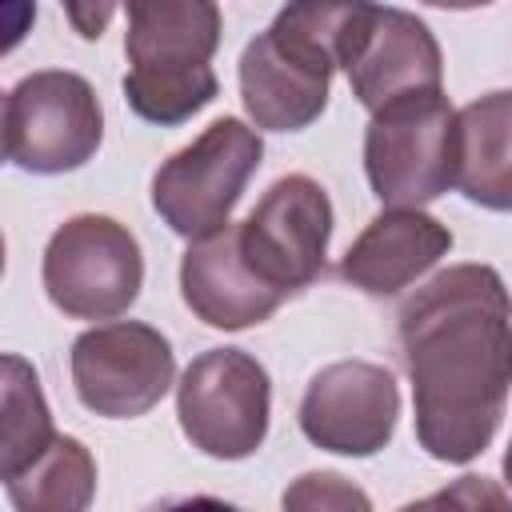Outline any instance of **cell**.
Wrapping results in <instances>:
<instances>
[{"instance_id": "obj_1", "label": "cell", "mask_w": 512, "mask_h": 512, "mask_svg": "<svg viewBox=\"0 0 512 512\" xmlns=\"http://www.w3.org/2000/svg\"><path fill=\"white\" fill-rule=\"evenodd\" d=\"M412 384L416 444L440 464H472L512 396V296L492 264H452L396 316Z\"/></svg>"}, {"instance_id": "obj_2", "label": "cell", "mask_w": 512, "mask_h": 512, "mask_svg": "<svg viewBox=\"0 0 512 512\" xmlns=\"http://www.w3.org/2000/svg\"><path fill=\"white\" fill-rule=\"evenodd\" d=\"M124 100L128 108L160 128H176L204 112L220 96L212 56L220 48V4L216 0H124Z\"/></svg>"}, {"instance_id": "obj_3", "label": "cell", "mask_w": 512, "mask_h": 512, "mask_svg": "<svg viewBox=\"0 0 512 512\" xmlns=\"http://www.w3.org/2000/svg\"><path fill=\"white\" fill-rule=\"evenodd\" d=\"M364 176L380 204L408 208H424L456 188V108L444 88H420L372 112Z\"/></svg>"}, {"instance_id": "obj_4", "label": "cell", "mask_w": 512, "mask_h": 512, "mask_svg": "<svg viewBox=\"0 0 512 512\" xmlns=\"http://www.w3.org/2000/svg\"><path fill=\"white\" fill-rule=\"evenodd\" d=\"M260 160V128L240 116H220L156 168L152 208L184 240L212 236L232 220V208L240 204Z\"/></svg>"}, {"instance_id": "obj_5", "label": "cell", "mask_w": 512, "mask_h": 512, "mask_svg": "<svg viewBox=\"0 0 512 512\" xmlns=\"http://www.w3.org/2000/svg\"><path fill=\"white\" fill-rule=\"evenodd\" d=\"M104 140L96 88L68 68H40L4 96V156L32 176L84 168Z\"/></svg>"}, {"instance_id": "obj_6", "label": "cell", "mask_w": 512, "mask_h": 512, "mask_svg": "<svg viewBox=\"0 0 512 512\" xmlns=\"http://www.w3.org/2000/svg\"><path fill=\"white\" fill-rule=\"evenodd\" d=\"M40 280L56 312L72 320H116L144 288V252L128 224L80 212L52 232Z\"/></svg>"}, {"instance_id": "obj_7", "label": "cell", "mask_w": 512, "mask_h": 512, "mask_svg": "<svg viewBox=\"0 0 512 512\" xmlns=\"http://www.w3.org/2000/svg\"><path fill=\"white\" fill-rule=\"evenodd\" d=\"M176 416L192 448L212 460H248L272 420L268 368L244 348H208L176 380Z\"/></svg>"}, {"instance_id": "obj_8", "label": "cell", "mask_w": 512, "mask_h": 512, "mask_svg": "<svg viewBox=\"0 0 512 512\" xmlns=\"http://www.w3.org/2000/svg\"><path fill=\"white\" fill-rule=\"evenodd\" d=\"M332 224L328 192L312 176L292 172L268 184L256 208L236 224V240L252 272L288 300L324 276Z\"/></svg>"}, {"instance_id": "obj_9", "label": "cell", "mask_w": 512, "mask_h": 512, "mask_svg": "<svg viewBox=\"0 0 512 512\" xmlns=\"http://www.w3.org/2000/svg\"><path fill=\"white\" fill-rule=\"evenodd\" d=\"M68 364L76 400L104 420H136L176 384V352L168 336L140 320H108L80 332Z\"/></svg>"}, {"instance_id": "obj_10", "label": "cell", "mask_w": 512, "mask_h": 512, "mask_svg": "<svg viewBox=\"0 0 512 512\" xmlns=\"http://www.w3.org/2000/svg\"><path fill=\"white\" fill-rule=\"evenodd\" d=\"M300 432L336 456H376L392 444L400 420V388L384 364L336 360L320 368L296 408Z\"/></svg>"}, {"instance_id": "obj_11", "label": "cell", "mask_w": 512, "mask_h": 512, "mask_svg": "<svg viewBox=\"0 0 512 512\" xmlns=\"http://www.w3.org/2000/svg\"><path fill=\"white\" fill-rule=\"evenodd\" d=\"M340 72L368 112L420 88H444V56L432 28L420 16L376 0H368Z\"/></svg>"}, {"instance_id": "obj_12", "label": "cell", "mask_w": 512, "mask_h": 512, "mask_svg": "<svg viewBox=\"0 0 512 512\" xmlns=\"http://www.w3.org/2000/svg\"><path fill=\"white\" fill-rule=\"evenodd\" d=\"M452 252V228L424 208L388 204L340 256L344 284L364 296H396Z\"/></svg>"}, {"instance_id": "obj_13", "label": "cell", "mask_w": 512, "mask_h": 512, "mask_svg": "<svg viewBox=\"0 0 512 512\" xmlns=\"http://www.w3.org/2000/svg\"><path fill=\"white\" fill-rule=\"evenodd\" d=\"M180 296L196 320L220 332L264 324L284 304V296H276L244 260L232 220L212 236L188 240L180 260Z\"/></svg>"}, {"instance_id": "obj_14", "label": "cell", "mask_w": 512, "mask_h": 512, "mask_svg": "<svg viewBox=\"0 0 512 512\" xmlns=\"http://www.w3.org/2000/svg\"><path fill=\"white\" fill-rule=\"evenodd\" d=\"M332 80L284 56L268 32L240 52V100L260 132H304L328 108Z\"/></svg>"}, {"instance_id": "obj_15", "label": "cell", "mask_w": 512, "mask_h": 512, "mask_svg": "<svg viewBox=\"0 0 512 512\" xmlns=\"http://www.w3.org/2000/svg\"><path fill=\"white\" fill-rule=\"evenodd\" d=\"M456 188L488 212H512V88L456 112Z\"/></svg>"}, {"instance_id": "obj_16", "label": "cell", "mask_w": 512, "mask_h": 512, "mask_svg": "<svg viewBox=\"0 0 512 512\" xmlns=\"http://www.w3.org/2000/svg\"><path fill=\"white\" fill-rule=\"evenodd\" d=\"M20 512H80L96 496V460L76 436H56L24 472L4 480Z\"/></svg>"}, {"instance_id": "obj_17", "label": "cell", "mask_w": 512, "mask_h": 512, "mask_svg": "<svg viewBox=\"0 0 512 512\" xmlns=\"http://www.w3.org/2000/svg\"><path fill=\"white\" fill-rule=\"evenodd\" d=\"M60 432L52 428L48 400L40 392L36 368L8 352L4 356V436H0V480L24 472L44 448H52Z\"/></svg>"}, {"instance_id": "obj_18", "label": "cell", "mask_w": 512, "mask_h": 512, "mask_svg": "<svg viewBox=\"0 0 512 512\" xmlns=\"http://www.w3.org/2000/svg\"><path fill=\"white\" fill-rule=\"evenodd\" d=\"M284 508H372V500L340 472H304L284 488Z\"/></svg>"}, {"instance_id": "obj_19", "label": "cell", "mask_w": 512, "mask_h": 512, "mask_svg": "<svg viewBox=\"0 0 512 512\" xmlns=\"http://www.w3.org/2000/svg\"><path fill=\"white\" fill-rule=\"evenodd\" d=\"M60 8H64V16H68V24H72L76 36L100 40L108 32L120 0H60Z\"/></svg>"}, {"instance_id": "obj_20", "label": "cell", "mask_w": 512, "mask_h": 512, "mask_svg": "<svg viewBox=\"0 0 512 512\" xmlns=\"http://www.w3.org/2000/svg\"><path fill=\"white\" fill-rule=\"evenodd\" d=\"M428 8H448V12H472V8H488L492 0H420Z\"/></svg>"}, {"instance_id": "obj_21", "label": "cell", "mask_w": 512, "mask_h": 512, "mask_svg": "<svg viewBox=\"0 0 512 512\" xmlns=\"http://www.w3.org/2000/svg\"><path fill=\"white\" fill-rule=\"evenodd\" d=\"M504 480H508V488H512V440H508V452H504Z\"/></svg>"}]
</instances>
